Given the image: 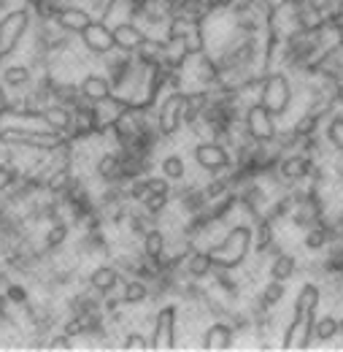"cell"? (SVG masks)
Returning <instances> with one entry per match:
<instances>
[{
    "instance_id": "6da1fadb",
    "label": "cell",
    "mask_w": 343,
    "mask_h": 352,
    "mask_svg": "<svg viewBox=\"0 0 343 352\" xmlns=\"http://www.w3.org/2000/svg\"><path fill=\"white\" fill-rule=\"evenodd\" d=\"M252 244H255L252 228H249V225H233V228L227 230V236H224L219 244H211V247H209V255H211V261H214L216 268H230V271H235V268H241V265L246 263V258H249V252H252Z\"/></svg>"
},
{
    "instance_id": "7a4b0ae2",
    "label": "cell",
    "mask_w": 343,
    "mask_h": 352,
    "mask_svg": "<svg viewBox=\"0 0 343 352\" xmlns=\"http://www.w3.org/2000/svg\"><path fill=\"white\" fill-rule=\"evenodd\" d=\"M30 28H33L30 6H16L0 16V65L19 49L25 36L30 33Z\"/></svg>"
},
{
    "instance_id": "3957f363",
    "label": "cell",
    "mask_w": 343,
    "mask_h": 352,
    "mask_svg": "<svg viewBox=\"0 0 343 352\" xmlns=\"http://www.w3.org/2000/svg\"><path fill=\"white\" fill-rule=\"evenodd\" d=\"M257 100L273 114V117H284L292 106V85L284 74H265L259 79V95Z\"/></svg>"
},
{
    "instance_id": "277c9868",
    "label": "cell",
    "mask_w": 343,
    "mask_h": 352,
    "mask_svg": "<svg viewBox=\"0 0 343 352\" xmlns=\"http://www.w3.org/2000/svg\"><path fill=\"white\" fill-rule=\"evenodd\" d=\"M184 128V89H171L157 109V133L173 138Z\"/></svg>"
},
{
    "instance_id": "5b68a950",
    "label": "cell",
    "mask_w": 343,
    "mask_h": 352,
    "mask_svg": "<svg viewBox=\"0 0 343 352\" xmlns=\"http://www.w3.org/2000/svg\"><path fill=\"white\" fill-rule=\"evenodd\" d=\"M192 160L211 176L224 174V171H230L235 166L230 149L224 144H219V141H200V144H195L192 146Z\"/></svg>"
},
{
    "instance_id": "8992f818",
    "label": "cell",
    "mask_w": 343,
    "mask_h": 352,
    "mask_svg": "<svg viewBox=\"0 0 343 352\" xmlns=\"http://www.w3.org/2000/svg\"><path fill=\"white\" fill-rule=\"evenodd\" d=\"M244 128H246V135L252 138V141H257V144H270L273 138H276V117L259 103H249L246 106V114H244Z\"/></svg>"
},
{
    "instance_id": "52a82bcc",
    "label": "cell",
    "mask_w": 343,
    "mask_h": 352,
    "mask_svg": "<svg viewBox=\"0 0 343 352\" xmlns=\"http://www.w3.org/2000/svg\"><path fill=\"white\" fill-rule=\"evenodd\" d=\"M176 320H178V307L176 304H165L154 314V328H152V350H176Z\"/></svg>"
},
{
    "instance_id": "ba28073f",
    "label": "cell",
    "mask_w": 343,
    "mask_h": 352,
    "mask_svg": "<svg viewBox=\"0 0 343 352\" xmlns=\"http://www.w3.org/2000/svg\"><path fill=\"white\" fill-rule=\"evenodd\" d=\"M79 44L84 52L89 54H97V57H106V54H111L117 44H114V33H111V28L103 22V19H92L89 25H86L84 30L79 33Z\"/></svg>"
},
{
    "instance_id": "9c48e42d",
    "label": "cell",
    "mask_w": 343,
    "mask_h": 352,
    "mask_svg": "<svg viewBox=\"0 0 343 352\" xmlns=\"http://www.w3.org/2000/svg\"><path fill=\"white\" fill-rule=\"evenodd\" d=\"M314 322H316L314 311H295L292 322L284 331L281 347L284 350H305L311 344V336H314Z\"/></svg>"
},
{
    "instance_id": "30bf717a",
    "label": "cell",
    "mask_w": 343,
    "mask_h": 352,
    "mask_svg": "<svg viewBox=\"0 0 343 352\" xmlns=\"http://www.w3.org/2000/svg\"><path fill=\"white\" fill-rule=\"evenodd\" d=\"M36 82V74L27 63H11V65H0V87L5 92H27Z\"/></svg>"
},
{
    "instance_id": "8fae6325",
    "label": "cell",
    "mask_w": 343,
    "mask_h": 352,
    "mask_svg": "<svg viewBox=\"0 0 343 352\" xmlns=\"http://www.w3.org/2000/svg\"><path fill=\"white\" fill-rule=\"evenodd\" d=\"M41 122L49 128V131L54 133H62V135H68L71 138V133H73V125H76V120H73V109L71 106H65V103H46L41 109Z\"/></svg>"
},
{
    "instance_id": "7c38bea8",
    "label": "cell",
    "mask_w": 343,
    "mask_h": 352,
    "mask_svg": "<svg viewBox=\"0 0 343 352\" xmlns=\"http://www.w3.org/2000/svg\"><path fill=\"white\" fill-rule=\"evenodd\" d=\"M111 33H114V44H117V49H119V52H128V54H135L141 46L149 41V36H146L135 22H130V19L117 22V25L111 28Z\"/></svg>"
},
{
    "instance_id": "4fadbf2b",
    "label": "cell",
    "mask_w": 343,
    "mask_h": 352,
    "mask_svg": "<svg viewBox=\"0 0 343 352\" xmlns=\"http://www.w3.org/2000/svg\"><path fill=\"white\" fill-rule=\"evenodd\" d=\"M86 282H89V290H95L100 296H108L125 282V276H122V271L117 265H97V268H92Z\"/></svg>"
},
{
    "instance_id": "5bb4252c",
    "label": "cell",
    "mask_w": 343,
    "mask_h": 352,
    "mask_svg": "<svg viewBox=\"0 0 343 352\" xmlns=\"http://www.w3.org/2000/svg\"><path fill=\"white\" fill-rule=\"evenodd\" d=\"M276 174L284 182H300V179H308L314 176V163L308 155H289V157H281L279 166H276Z\"/></svg>"
},
{
    "instance_id": "9a60e30c",
    "label": "cell",
    "mask_w": 343,
    "mask_h": 352,
    "mask_svg": "<svg viewBox=\"0 0 343 352\" xmlns=\"http://www.w3.org/2000/svg\"><path fill=\"white\" fill-rule=\"evenodd\" d=\"M92 19H95V16H92L86 8L76 6V3L62 6V8L57 11V16H54V22H57V25H60L65 33H71V36H79V33L84 30Z\"/></svg>"
},
{
    "instance_id": "2e32d148",
    "label": "cell",
    "mask_w": 343,
    "mask_h": 352,
    "mask_svg": "<svg viewBox=\"0 0 343 352\" xmlns=\"http://www.w3.org/2000/svg\"><path fill=\"white\" fill-rule=\"evenodd\" d=\"M233 339H235V328L230 322H224V320H216L214 325L206 328L200 344H203V350L209 352H222L233 347Z\"/></svg>"
},
{
    "instance_id": "e0dca14e",
    "label": "cell",
    "mask_w": 343,
    "mask_h": 352,
    "mask_svg": "<svg viewBox=\"0 0 343 352\" xmlns=\"http://www.w3.org/2000/svg\"><path fill=\"white\" fill-rule=\"evenodd\" d=\"M79 92L82 98L89 100V103H100L106 98L114 95V87H111V79L103 76V74H86L84 79L79 82Z\"/></svg>"
},
{
    "instance_id": "ac0fdd59",
    "label": "cell",
    "mask_w": 343,
    "mask_h": 352,
    "mask_svg": "<svg viewBox=\"0 0 343 352\" xmlns=\"http://www.w3.org/2000/svg\"><path fill=\"white\" fill-rule=\"evenodd\" d=\"M95 176L100 179V182H106V184H119L122 182V149H117V152H103L100 155V160L95 163Z\"/></svg>"
},
{
    "instance_id": "d6986e66",
    "label": "cell",
    "mask_w": 343,
    "mask_h": 352,
    "mask_svg": "<svg viewBox=\"0 0 343 352\" xmlns=\"http://www.w3.org/2000/svg\"><path fill=\"white\" fill-rule=\"evenodd\" d=\"M295 206H298V209L292 212V222H295L298 228H311V225H316V222L322 220V204L316 201L314 192H308L300 204H295Z\"/></svg>"
},
{
    "instance_id": "ffe728a7",
    "label": "cell",
    "mask_w": 343,
    "mask_h": 352,
    "mask_svg": "<svg viewBox=\"0 0 343 352\" xmlns=\"http://www.w3.org/2000/svg\"><path fill=\"white\" fill-rule=\"evenodd\" d=\"M184 271H187V276H192V279L209 276V274L214 271V261H211L209 250H192V252L184 258Z\"/></svg>"
},
{
    "instance_id": "44dd1931",
    "label": "cell",
    "mask_w": 343,
    "mask_h": 352,
    "mask_svg": "<svg viewBox=\"0 0 343 352\" xmlns=\"http://www.w3.org/2000/svg\"><path fill=\"white\" fill-rule=\"evenodd\" d=\"M165 247H168V236L163 228H149L143 236H141V252L146 258H163L165 255Z\"/></svg>"
},
{
    "instance_id": "7402d4cb",
    "label": "cell",
    "mask_w": 343,
    "mask_h": 352,
    "mask_svg": "<svg viewBox=\"0 0 343 352\" xmlns=\"http://www.w3.org/2000/svg\"><path fill=\"white\" fill-rule=\"evenodd\" d=\"M68 239H71V225L68 222H49V228L41 236V247L43 250H62L68 244Z\"/></svg>"
},
{
    "instance_id": "603a6c76",
    "label": "cell",
    "mask_w": 343,
    "mask_h": 352,
    "mask_svg": "<svg viewBox=\"0 0 343 352\" xmlns=\"http://www.w3.org/2000/svg\"><path fill=\"white\" fill-rule=\"evenodd\" d=\"M149 298V287H146V279H138V276H128L122 282V307H138Z\"/></svg>"
},
{
    "instance_id": "cb8c5ba5",
    "label": "cell",
    "mask_w": 343,
    "mask_h": 352,
    "mask_svg": "<svg viewBox=\"0 0 343 352\" xmlns=\"http://www.w3.org/2000/svg\"><path fill=\"white\" fill-rule=\"evenodd\" d=\"M252 239H255L252 250H255L257 255H265V252L273 247V220H268V217H259L257 228L252 230Z\"/></svg>"
},
{
    "instance_id": "d4e9b609",
    "label": "cell",
    "mask_w": 343,
    "mask_h": 352,
    "mask_svg": "<svg viewBox=\"0 0 343 352\" xmlns=\"http://www.w3.org/2000/svg\"><path fill=\"white\" fill-rule=\"evenodd\" d=\"M295 271H298L295 255H289V252H276V258H273V263H270V279L287 282Z\"/></svg>"
},
{
    "instance_id": "484cf974",
    "label": "cell",
    "mask_w": 343,
    "mask_h": 352,
    "mask_svg": "<svg viewBox=\"0 0 343 352\" xmlns=\"http://www.w3.org/2000/svg\"><path fill=\"white\" fill-rule=\"evenodd\" d=\"M160 171H163V176H165L171 184H181V182L187 179V163H184L181 155H168V157H163Z\"/></svg>"
},
{
    "instance_id": "4316f807",
    "label": "cell",
    "mask_w": 343,
    "mask_h": 352,
    "mask_svg": "<svg viewBox=\"0 0 343 352\" xmlns=\"http://www.w3.org/2000/svg\"><path fill=\"white\" fill-rule=\"evenodd\" d=\"M284 293H287V282H279V279L268 282V285L262 287V293H259V307L265 309V311L279 307V304L284 301Z\"/></svg>"
},
{
    "instance_id": "83f0119b",
    "label": "cell",
    "mask_w": 343,
    "mask_h": 352,
    "mask_svg": "<svg viewBox=\"0 0 343 352\" xmlns=\"http://www.w3.org/2000/svg\"><path fill=\"white\" fill-rule=\"evenodd\" d=\"M319 301H322V290L314 282H305L295 298V311H316Z\"/></svg>"
},
{
    "instance_id": "f1b7e54d",
    "label": "cell",
    "mask_w": 343,
    "mask_h": 352,
    "mask_svg": "<svg viewBox=\"0 0 343 352\" xmlns=\"http://www.w3.org/2000/svg\"><path fill=\"white\" fill-rule=\"evenodd\" d=\"M335 333H338V320L335 317H319L316 322H314V336L319 339V342H330V339H335Z\"/></svg>"
},
{
    "instance_id": "f546056e",
    "label": "cell",
    "mask_w": 343,
    "mask_h": 352,
    "mask_svg": "<svg viewBox=\"0 0 343 352\" xmlns=\"http://www.w3.org/2000/svg\"><path fill=\"white\" fill-rule=\"evenodd\" d=\"M62 333H68L71 339H79V336H86V314H68L60 325Z\"/></svg>"
},
{
    "instance_id": "4dcf8cb0",
    "label": "cell",
    "mask_w": 343,
    "mask_h": 352,
    "mask_svg": "<svg viewBox=\"0 0 343 352\" xmlns=\"http://www.w3.org/2000/svg\"><path fill=\"white\" fill-rule=\"evenodd\" d=\"M327 241H330V230L322 222H316V225L308 228V233H305V247L308 250H322Z\"/></svg>"
},
{
    "instance_id": "1f68e13d",
    "label": "cell",
    "mask_w": 343,
    "mask_h": 352,
    "mask_svg": "<svg viewBox=\"0 0 343 352\" xmlns=\"http://www.w3.org/2000/svg\"><path fill=\"white\" fill-rule=\"evenodd\" d=\"M168 204H171V195H160V192H149V195L141 201V206H143L152 217H160V214L168 209Z\"/></svg>"
},
{
    "instance_id": "d6a6232c",
    "label": "cell",
    "mask_w": 343,
    "mask_h": 352,
    "mask_svg": "<svg viewBox=\"0 0 343 352\" xmlns=\"http://www.w3.org/2000/svg\"><path fill=\"white\" fill-rule=\"evenodd\" d=\"M46 350L51 352H62V350H73V339L68 336V333H49L46 336Z\"/></svg>"
},
{
    "instance_id": "836d02e7",
    "label": "cell",
    "mask_w": 343,
    "mask_h": 352,
    "mask_svg": "<svg viewBox=\"0 0 343 352\" xmlns=\"http://www.w3.org/2000/svg\"><path fill=\"white\" fill-rule=\"evenodd\" d=\"M122 350H132V352L152 350V342H149L143 333L132 331V333H128V336H125V342H122Z\"/></svg>"
},
{
    "instance_id": "e575fe53",
    "label": "cell",
    "mask_w": 343,
    "mask_h": 352,
    "mask_svg": "<svg viewBox=\"0 0 343 352\" xmlns=\"http://www.w3.org/2000/svg\"><path fill=\"white\" fill-rule=\"evenodd\" d=\"M327 138H330V144L343 152V117H333L330 120V125H327Z\"/></svg>"
},
{
    "instance_id": "d590c367",
    "label": "cell",
    "mask_w": 343,
    "mask_h": 352,
    "mask_svg": "<svg viewBox=\"0 0 343 352\" xmlns=\"http://www.w3.org/2000/svg\"><path fill=\"white\" fill-rule=\"evenodd\" d=\"M316 125H319V117H314V114H305V117H300L298 120V125L292 128V131L298 133V138H311L314 135V131H316Z\"/></svg>"
},
{
    "instance_id": "8d00e7d4",
    "label": "cell",
    "mask_w": 343,
    "mask_h": 352,
    "mask_svg": "<svg viewBox=\"0 0 343 352\" xmlns=\"http://www.w3.org/2000/svg\"><path fill=\"white\" fill-rule=\"evenodd\" d=\"M146 187H149V192L171 195V182H168L165 176H146Z\"/></svg>"
},
{
    "instance_id": "74e56055",
    "label": "cell",
    "mask_w": 343,
    "mask_h": 352,
    "mask_svg": "<svg viewBox=\"0 0 343 352\" xmlns=\"http://www.w3.org/2000/svg\"><path fill=\"white\" fill-rule=\"evenodd\" d=\"M308 6L316 8L319 14H333L335 6H338V0H308Z\"/></svg>"
},
{
    "instance_id": "f35d334b",
    "label": "cell",
    "mask_w": 343,
    "mask_h": 352,
    "mask_svg": "<svg viewBox=\"0 0 343 352\" xmlns=\"http://www.w3.org/2000/svg\"><path fill=\"white\" fill-rule=\"evenodd\" d=\"M333 28L341 33L343 30V0H338V11L333 14Z\"/></svg>"
},
{
    "instance_id": "ab89813d",
    "label": "cell",
    "mask_w": 343,
    "mask_h": 352,
    "mask_svg": "<svg viewBox=\"0 0 343 352\" xmlns=\"http://www.w3.org/2000/svg\"><path fill=\"white\" fill-rule=\"evenodd\" d=\"M284 3H287L289 8H300V6H305L308 0H284Z\"/></svg>"
},
{
    "instance_id": "60d3db41",
    "label": "cell",
    "mask_w": 343,
    "mask_h": 352,
    "mask_svg": "<svg viewBox=\"0 0 343 352\" xmlns=\"http://www.w3.org/2000/svg\"><path fill=\"white\" fill-rule=\"evenodd\" d=\"M3 120H5V109L0 106V125H3Z\"/></svg>"
},
{
    "instance_id": "b9f144b4",
    "label": "cell",
    "mask_w": 343,
    "mask_h": 352,
    "mask_svg": "<svg viewBox=\"0 0 343 352\" xmlns=\"http://www.w3.org/2000/svg\"><path fill=\"white\" fill-rule=\"evenodd\" d=\"M338 100H341V103H343V85H341V87H338Z\"/></svg>"
},
{
    "instance_id": "7bdbcfd3",
    "label": "cell",
    "mask_w": 343,
    "mask_h": 352,
    "mask_svg": "<svg viewBox=\"0 0 343 352\" xmlns=\"http://www.w3.org/2000/svg\"><path fill=\"white\" fill-rule=\"evenodd\" d=\"M338 331L343 333V320H338Z\"/></svg>"
}]
</instances>
